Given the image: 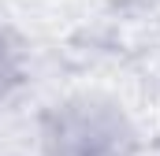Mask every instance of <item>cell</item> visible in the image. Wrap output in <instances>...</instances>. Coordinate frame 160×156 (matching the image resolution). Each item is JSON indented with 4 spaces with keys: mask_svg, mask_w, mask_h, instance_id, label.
<instances>
[{
    "mask_svg": "<svg viewBox=\"0 0 160 156\" xmlns=\"http://www.w3.org/2000/svg\"><path fill=\"white\" fill-rule=\"evenodd\" d=\"M45 156H134V130L112 104L71 100L45 119Z\"/></svg>",
    "mask_w": 160,
    "mask_h": 156,
    "instance_id": "6da1fadb",
    "label": "cell"
},
{
    "mask_svg": "<svg viewBox=\"0 0 160 156\" xmlns=\"http://www.w3.org/2000/svg\"><path fill=\"white\" fill-rule=\"evenodd\" d=\"M19 82H22V52H19L15 41L0 30V100H4Z\"/></svg>",
    "mask_w": 160,
    "mask_h": 156,
    "instance_id": "7a4b0ae2",
    "label": "cell"
}]
</instances>
